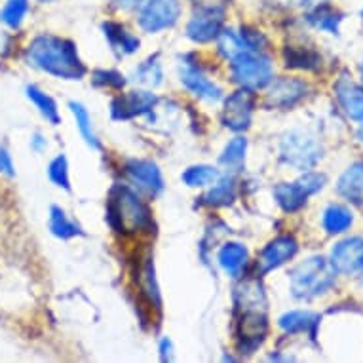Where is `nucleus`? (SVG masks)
<instances>
[{
	"label": "nucleus",
	"instance_id": "1",
	"mask_svg": "<svg viewBox=\"0 0 363 363\" xmlns=\"http://www.w3.org/2000/svg\"><path fill=\"white\" fill-rule=\"evenodd\" d=\"M25 60L29 65L61 80H80L86 74L77 44L55 35H38L33 38L25 52Z\"/></svg>",
	"mask_w": 363,
	"mask_h": 363
},
{
	"label": "nucleus",
	"instance_id": "2",
	"mask_svg": "<svg viewBox=\"0 0 363 363\" xmlns=\"http://www.w3.org/2000/svg\"><path fill=\"white\" fill-rule=\"evenodd\" d=\"M107 217L116 233H141L152 226L147 203L128 186H116L111 192Z\"/></svg>",
	"mask_w": 363,
	"mask_h": 363
},
{
	"label": "nucleus",
	"instance_id": "3",
	"mask_svg": "<svg viewBox=\"0 0 363 363\" xmlns=\"http://www.w3.org/2000/svg\"><path fill=\"white\" fill-rule=\"evenodd\" d=\"M335 268L323 257H308L291 270V291L297 298H314L331 289L335 284Z\"/></svg>",
	"mask_w": 363,
	"mask_h": 363
},
{
	"label": "nucleus",
	"instance_id": "4",
	"mask_svg": "<svg viewBox=\"0 0 363 363\" xmlns=\"http://www.w3.org/2000/svg\"><path fill=\"white\" fill-rule=\"evenodd\" d=\"M230 71H233L234 82L250 91L267 88L268 84L274 80L272 61L261 52H247L230 61Z\"/></svg>",
	"mask_w": 363,
	"mask_h": 363
},
{
	"label": "nucleus",
	"instance_id": "5",
	"mask_svg": "<svg viewBox=\"0 0 363 363\" xmlns=\"http://www.w3.org/2000/svg\"><path fill=\"white\" fill-rule=\"evenodd\" d=\"M280 158L286 166L306 172L322 158V145L306 131H289L281 139Z\"/></svg>",
	"mask_w": 363,
	"mask_h": 363
},
{
	"label": "nucleus",
	"instance_id": "6",
	"mask_svg": "<svg viewBox=\"0 0 363 363\" xmlns=\"http://www.w3.org/2000/svg\"><path fill=\"white\" fill-rule=\"evenodd\" d=\"M325 185V177L320 173H304L303 177L293 181V183H281L274 189V198L278 206L287 213H295L301 208H304V203L312 194L318 191H322Z\"/></svg>",
	"mask_w": 363,
	"mask_h": 363
},
{
	"label": "nucleus",
	"instance_id": "7",
	"mask_svg": "<svg viewBox=\"0 0 363 363\" xmlns=\"http://www.w3.org/2000/svg\"><path fill=\"white\" fill-rule=\"evenodd\" d=\"M181 18L179 0H147L139 12V25L145 33L172 29Z\"/></svg>",
	"mask_w": 363,
	"mask_h": 363
},
{
	"label": "nucleus",
	"instance_id": "8",
	"mask_svg": "<svg viewBox=\"0 0 363 363\" xmlns=\"http://www.w3.org/2000/svg\"><path fill=\"white\" fill-rule=\"evenodd\" d=\"M223 23H225V10L220 6L209 4L198 8L186 25V36L196 44H206L220 35Z\"/></svg>",
	"mask_w": 363,
	"mask_h": 363
},
{
	"label": "nucleus",
	"instance_id": "9",
	"mask_svg": "<svg viewBox=\"0 0 363 363\" xmlns=\"http://www.w3.org/2000/svg\"><path fill=\"white\" fill-rule=\"evenodd\" d=\"M255 97L250 89H238L225 99L223 107V124L233 131H244L251 125Z\"/></svg>",
	"mask_w": 363,
	"mask_h": 363
},
{
	"label": "nucleus",
	"instance_id": "10",
	"mask_svg": "<svg viewBox=\"0 0 363 363\" xmlns=\"http://www.w3.org/2000/svg\"><path fill=\"white\" fill-rule=\"evenodd\" d=\"M125 175L138 191L158 196L164 191V179L156 164L149 160H130L125 164Z\"/></svg>",
	"mask_w": 363,
	"mask_h": 363
},
{
	"label": "nucleus",
	"instance_id": "11",
	"mask_svg": "<svg viewBox=\"0 0 363 363\" xmlns=\"http://www.w3.org/2000/svg\"><path fill=\"white\" fill-rule=\"evenodd\" d=\"M156 103L158 99L150 91H143V89L130 91V94H124L114 99L111 105V113H113L114 120H131L149 114L156 107Z\"/></svg>",
	"mask_w": 363,
	"mask_h": 363
},
{
	"label": "nucleus",
	"instance_id": "12",
	"mask_svg": "<svg viewBox=\"0 0 363 363\" xmlns=\"http://www.w3.org/2000/svg\"><path fill=\"white\" fill-rule=\"evenodd\" d=\"M240 350L251 354L261 346L267 337V315L264 310H242L240 318Z\"/></svg>",
	"mask_w": 363,
	"mask_h": 363
},
{
	"label": "nucleus",
	"instance_id": "13",
	"mask_svg": "<svg viewBox=\"0 0 363 363\" xmlns=\"http://www.w3.org/2000/svg\"><path fill=\"white\" fill-rule=\"evenodd\" d=\"M298 244L293 236H278L272 242H268V245L262 250L261 257H259V272L267 274L272 272L276 268L284 267L287 261H291L293 257L297 255Z\"/></svg>",
	"mask_w": 363,
	"mask_h": 363
},
{
	"label": "nucleus",
	"instance_id": "14",
	"mask_svg": "<svg viewBox=\"0 0 363 363\" xmlns=\"http://www.w3.org/2000/svg\"><path fill=\"white\" fill-rule=\"evenodd\" d=\"M331 267L339 274H354L363 268V238H346L331 251Z\"/></svg>",
	"mask_w": 363,
	"mask_h": 363
},
{
	"label": "nucleus",
	"instance_id": "15",
	"mask_svg": "<svg viewBox=\"0 0 363 363\" xmlns=\"http://www.w3.org/2000/svg\"><path fill=\"white\" fill-rule=\"evenodd\" d=\"M268 86L270 88L267 94V105L274 108L293 107L306 96V89H308V86L297 78H278Z\"/></svg>",
	"mask_w": 363,
	"mask_h": 363
},
{
	"label": "nucleus",
	"instance_id": "16",
	"mask_svg": "<svg viewBox=\"0 0 363 363\" xmlns=\"http://www.w3.org/2000/svg\"><path fill=\"white\" fill-rule=\"evenodd\" d=\"M181 82L192 96L206 99V101H219L223 97V89L215 82H211L200 67L192 65V63H185L181 67Z\"/></svg>",
	"mask_w": 363,
	"mask_h": 363
},
{
	"label": "nucleus",
	"instance_id": "17",
	"mask_svg": "<svg viewBox=\"0 0 363 363\" xmlns=\"http://www.w3.org/2000/svg\"><path fill=\"white\" fill-rule=\"evenodd\" d=\"M337 97H339L340 107L345 108V113L356 122L363 124V88L352 82L350 78L342 77L335 86Z\"/></svg>",
	"mask_w": 363,
	"mask_h": 363
},
{
	"label": "nucleus",
	"instance_id": "18",
	"mask_svg": "<svg viewBox=\"0 0 363 363\" xmlns=\"http://www.w3.org/2000/svg\"><path fill=\"white\" fill-rule=\"evenodd\" d=\"M219 267L223 268V272L230 278H238L244 272V268L247 267L250 261V251L247 247L236 242H228L220 247L219 255H217Z\"/></svg>",
	"mask_w": 363,
	"mask_h": 363
},
{
	"label": "nucleus",
	"instance_id": "19",
	"mask_svg": "<svg viewBox=\"0 0 363 363\" xmlns=\"http://www.w3.org/2000/svg\"><path fill=\"white\" fill-rule=\"evenodd\" d=\"M278 325L284 333H310L315 335L320 325V315L308 310H291L278 320Z\"/></svg>",
	"mask_w": 363,
	"mask_h": 363
},
{
	"label": "nucleus",
	"instance_id": "20",
	"mask_svg": "<svg viewBox=\"0 0 363 363\" xmlns=\"http://www.w3.org/2000/svg\"><path fill=\"white\" fill-rule=\"evenodd\" d=\"M337 191L352 203L363 206V162H357L340 175Z\"/></svg>",
	"mask_w": 363,
	"mask_h": 363
},
{
	"label": "nucleus",
	"instance_id": "21",
	"mask_svg": "<svg viewBox=\"0 0 363 363\" xmlns=\"http://www.w3.org/2000/svg\"><path fill=\"white\" fill-rule=\"evenodd\" d=\"M217 46H219V54L223 55L226 61H234L242 54L255 52V50L251 48V44L247 42V38H245L244 30L242 29H240V33H236V30H223V33L217 36Z\"/></svg>",
	"mask_w": 363,
	"mask_h": 363
},
{
	"label": "nucleus",
	"instance_id": "22",
	"mask_svg": "<svg viewBox=\"0 0 363 363\" xmlns=\"http://www.w3.org/2000/svg\"><path fill=\"white\" fill-rule=\"evenodd\" d=\"M103 30H105V36H107L111 48H113L114 52H118L120 55L135 54L139 50L138 36H133L131 33H128L122 25L105 23L103 25Z\"/></svg>",
	"mask_w": 363,
	"mask_h": 363
},
{
	"label": "nucleus",
	"instance_id": "23",
	"mask_svg": "<svg viewBox=\"0 0 363 363\" xmlns=\"http://www.w3.org/2000/svg\"><path fill=\"white\" fill-rule=\"evenodd\" d=\"M50 233L54 234L55 238L60 240H71L77 238V236H82V228L78 223L69 217V215L60 208V206H54L50 209Z\"/></svg>",
	"mask_w": 363,
	"mask_h": 363
},
{
	"label": "nucleus",
	"instance_id": "24",
	"mask_svg": "<svg viewBox=\"0 0 363 363\" xmlns=\"http://www.w3.org/2000/svg\"><path fill=\"white\" fill-rule=\"evenodd\" d=\"M71 113L74 116V122H77V128L80 131V135L86 141L88 147H91L94 150L101 149V141L97 138L96 130H94V120H91V114L88 113V108L84 107L82 103H74L72 101L71 105Z\"/></svg>",
	"mask_w": 363,
	"mask_h": 363
},
{
	"label": "nucleus",
	"instance_id": "25",
	"mask_svg": "<svg viewBox=\"0 0 363 363\" xmlns=\"http://www.w3.org/2000/svg\"><path fill=\"white\" fill-rule=\"evenodd\" d=\"M25 94L29 97V101L38 108V113L42 114V118L48 120L52 125L60 124L61 116L60 108H57V103H55L46 91H42V89L36 88V86H27V88H25Z\"/></svg>",
	"mask_w": 363,
	"mask_h": 363
},
{
	"label": "nucleus",
	"instance_id": "26",
	"mask_svg": "<svg viewBox=\"0 0 363 363\" xmlns=\"http://www.w3.org/2000/svg\"><path fill=\"white\" fill-rule=\"evenodd\" d=\"M354 223L352 211L345 206H329L323 211V228L328 230V234H342Z\"/></svg>",
	"mask_w": 363,
	"mask_h": 363
},
{
	"label": "nucleus",
	"instance_id": "27",
	"mask_svg": "<svg viewBox=\"0 0 363 363\" xmlns=\"http://www.w3.org/2000/svg\"><path fill=\"white\" fill-rule=\"evenodd\" d=\"M236 198V185H234L233 177L217 179L208 194L203 196V202L208 206H228L234 202Z\"/></svg>",
	"mask_w": 363,
	"mask_h": 363
},
{
	"label": "nucleus",
	"instance_id": "28",
	"mask_svg": "<svg viewBox=\"0 0 363 363\" xmlns=\"http://www.w3.org/2000/svg\"><path fill=\"white\" fill-rule=\"evenodd\" d=\"M245 152H247V139L234 138L223 150L220 164L230 172H242V167L245 164Z\"/></svg>",
	"mask_w": 363,
	"mask_h": 363
},
{
	"label": "nucleus",
	"instance_id": "29",
	"mask_svg": "<svg viewBox=\"0 0 363 363\" xmlns=\"http://www.w3.org/2000/svg\"><path fill=\"white\" fill-rule=\"evenodd\" d=\"M183 183L191 189H206V186H211L219 179V172L215 169L213 166H192L189 169L183 172L181 175Z\"/></svg>",
	"mask_w": 363,
	"mask_h": 363
},
{
	"label": "nucleus",
	"instance_id": "30",
	"mask_svg": "<svg viewBox=\"0 0 363 363\" xmlns=\"http://www.w3.org/2000/svg\"><path fill=\"white\" fill-rule=\"evenodd\" d=\"M27 13H29V0H6L0 10V21L10 29H19Z\"/></svg>",
	"mask_w": 363,
	"mask_h": 363
},
{
	"label": "nucleus",
	"instance_id": "31",
	"mask_svg": "<svg viewBox=\"0 0 363 363\" xmlns=\"http://www.w3.org/2000/svg\"><path fill=\"white\" fill-rule=\"evenodd\" d=\"M286 65L293 69H306L314 71L320 67V57L314 52L303 48H287L286 50Z\"/></svg>",
	"mask_w": 363,
	"mask_h": 363
},
{
	"label": "nucleus",
	"instance_id": "32",
	"mask_svg": "<svg viewBox=\"0 0 363 363\" xmlns=\"http://www.w3.org/2000/svg\"><path fill=\"white\" fill-rule=\"evenodd\" d=\"M48 175L52 179V183L60 189L71 191V177H69V162L63 155L55 156L54 160L50 162Z\"/></svg>",
	"mask_w": 363,
	"mask_h": 363
},
{
	"label": "nucleus",
	"instance_id": "33",
	"mask_svg": "<svg viewBox=\"0 0 363 363\" xmlns=\"http://www.w3.org/2000/svg\"><path fill=\"white\" fill-rule=\"evenodd\" d=\"M135 80L143 84V86H158L162 82V67L158 60L150 57V60L143 61L135 69Z\"/></svg>",
	"mask_w": 363,
	"mask_h": 363
},
{
	"label": "nucleus",
	"instance_id": "34",
	"mask_svg": "<svg viewBox=\"0 0 363 363\" xmlns=\"http://www.w3.org/2000/svg\"><path fill=\"white\" fill-rule=\"evenodd\" d=\"M340 16L335 12H329L325 8L322 10H315L312 16H310V21L318 27V29H323L331 33V35H337V30H339V23H340Z\"/></svg>",
	"mask_w": 363,
	"mask_h": 363
},
{
	"label": "nucleus",
	"instance_id": "35",
	"mask_svg": "<svg viewBox=\"0 0 363 363\" xmlns=\"http://www.w3.org/2000/svg\"><path fill=\"white\" fill-rule=\"evenodd\" d=\"M94 82L96 86H108V88H124L125 86L124 77L114 71H97Z\"/></svg>",
	"mask_w": 363,
	"mask_h": 363
},
{
	"label": "nucleus",
	"instance_id": "36",
	"mask_svg": "<svg viewBox=\"0 0 363 363\" xmlns=\"http://www.w3.org/2000/svg\"><path fill=\"white\" fill-rule=\"evenodd\" d=\"M0 173L6 175V177H13L16 175V166H13L12 155L4 147H0Z\"/></svg>",
	"mask_w": 363,
	"mask_h": 363
},
{
	"label": "nucleus",
	"instance_id": "37",
	"mask_svg": "<svg viewBox=\"0 0 363 363\" xmlns=\"http://www.w3.org/2000/svg\"><path fill=\"white\" fill-rule=\"evenodd\" d=\"M173 356V342L167 337L160 340V359L162 362H167V359H172Z\"/></svg>",
	"mask_w": 363,
	"mask_h": 363
},
{
	"label": "nucleus",
	"instance_id": "38",
	"mask_svg": "<svg viewBox=\"0 0 363 363\" xmlns=\"http://www.w3.org/2000/svg\"><path fill=\"white\" fill-rule=\"evenodd\" d=\"M147 2V0H114V4L122 10H135V8H141Z\"/></svg>",
	"mask_w": 363,
	"mask_h": 363
},
{
	"label": "nucleus",
	"instance_id": "39",
	"mask_svg": "<svg viewBox=\"0 0 363 363\" xmlns=\"http://www.w3.org/2000/svg\"><path fill=\"white\" fill-rule=\"evenodd\" d=\"M46 145L48 143H46V139L42 138V135H35V138L30 139V147H33L35 150H42Z\"/></svg>",
	"mask_w": 363,
	"mask_h": 363
},
{
	"label": "nucleus",
	"instance_id": "40",
	"mask_svg": "<svg viewBox=\"0 0 363 363\" xmlns=\"http://www.w3.org/2000/svg\"><path fill=\"white\" fill-rule=\"evenodd\" d=\"M357 138H359V141H362V143H363V125H362V128H359V131H357Z\"/></svg>",
	"mask_w": 363,
	"mask_h": 363
},
{
	"label": "nucleus",
	"instance_id": "41",
	"mask_svg": "<svg viewBox=\"0 0 363 363\" xmlns=\"http://www.w3.org/2000/svg\"><path fill=\"white\" fill-rule=\"evenodd\" d=\"M42 4H52V2H57V0H38Z\"/></svg>",
	"mask_w": 363,
	"mask_h": 363
},
{
	"label": "nucleus",
	"instance_id": "42",
	"mask_svg": "<svg viewBox=\"0 0 363 363\" xmlns=\"http://www.w3.org/2000/svg\"><path fill=\"white\" fill-rule=\"evenodd\" d=\"M362 78H363V63H362Z\"/></svg>",
	"mask_w": 363,
	"mask_h": 363
}]
</instances>
